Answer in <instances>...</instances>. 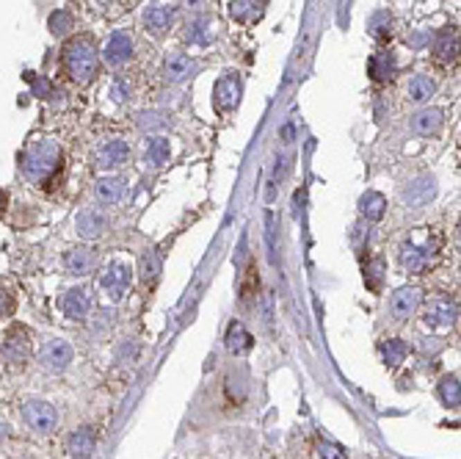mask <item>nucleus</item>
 Here are the masks:
<instances>
[{
	"mask_svg": "<svg viewBox=\"0 0 461 459\" xmlns=\"http://www.w3.org/2000/svg\"><path fill=\"white\" fill-rule=\"evenodd\" d=\"M61 169V147L55 139H33L19 155V172L30 186H44Z\"/></svg>",
	"mask_w": 461,
	"mask_h": 459,
	"instance_id": "1",
	"label": "nucleus"
},
{
	"mask_svg": "<svg viewBox=\"0 0 461 459\" xmlns=\"http://www.w3.org/2000/svg\"><path fill=\"white\" fill-rule=\"evenodd\" d=\"M61 67L66 72V78L78 86H89L97 78L100 69V53L91 36H75L72 42H66L64 53H61Z\"/></svg>",
	"mask_w": 461,
	"mask_h": 459,
	"instance_id": "2",
	"label": "nucleus"
},
{
	"mask_svg": "<svg viewBox=\"0 0 461 459\" xmlns=\"http://www.w3.org/2000/svg\"><path fill=\"white\" fill-rule=\"evenodd\" d=\"M437 249H440V241L434 238V232H426L423 238H409L401 249V260H404V268L409 274H426L434 260H437Z\"/></svg>",
	"mask_w": 461,
	"mask_h": 459,
	"instance_id": "3",
	"label": "nucleus"
},
{
	"mask_svg": "<svg viewBox=\"0 0 461 459\" xmlns=\"http://www.w3.org/2000/svg\"><path fill=\"white\" fill-rule=\"evenodd\" d=\"M133 58H136V42H133V36L127 31H114L108 36L105 47H102V61L108 67L119 69V67H127Z\"/></svg>",
	"mask_w": 461,
	"mask_h": 459,
	"instance_id": "4",
	"label": "nucleus"
},
{
	"mask_svg": "<svg viewBox=\"0 0 461 459\" xmlns=\"http://www.w3.org/2000/svg\"><path fill=\"white\" fill-rule=\"evenodd\" d=\"M130 279H133L130 266L122 263V260H114V263H108V266L102 268V274H100V288L108 293L111 302H122L125 291L130 288Z\"/></svg>",
	"mask_w": 461,
	"mask_h": 459,
	"instance_id": "5",
	"label": "nucleus"
},
{
	"mask_svg": "<svg viewBox=\"0 0 461 459\" xmlns=\"http://www.w3.org/2000/svg\"><path fill=\"white\" fill-rule=\"evenodd\" d=\"M22 418H25V424H28L33 432H39V435H47V432H53V429L58 426V413H55V407H53L50 401H42V399L25 401Z\"/></svg>",
	"mask_w": 461,
	"mask_h": 459,
	"instance_id": "6",
	"label": "nucleus"
},
{
	"mask_svg": "<svg viewBox=\"0 0 461 459\" xmlns=\"http://www.w3.org/2000/svg\"><path fill=\"white\" fill-rule=\"evenodd\" d=\"M240 94H243L240 75H237V72H224V75L216 80V86H213V105H216L222 114H227L232 108H237Z\"/></svg>",
	"mask_w": 461,
	"mask_h": 459,
	"instance_id": "7",
	"label": "nucleus"
},
{
	"mask_svg": "<svg viewBox=\"0 0 461 459\" xmlns=\"http://www.w3.org/2000/svg\"><path fill=\"white\" fill-rule=\"evenodd\" d=\"M72 357H75L72 346H69L66 340H61V338L47 340V343L42 346V352H39V363H42V368H47V371H53V374L66 371L69 363H72Z\"/></svg>",
	"mask_w": 461,
	"mask_h": 459,
	"instance_id": "8",
	"label": "nucleus"
},
{
	"mask_svg": "<svg viewBox=\"0 0 461 459\" xmlns=\"http://www.w3.org/2000/svg\"><path fill=\"white\" fill-rule=\"evenodd\" d=\"M127 155H130V147L125 139H108L97 147L94 153V164L100 169H119L127 164Z\"/></svg>",
	"mask_w": 461,
	"mask_h": 459,
	"instance_id": "9",
	"label": "nucleus"
},
{
	"mask_svg": "<svg viewBox=\"0 0 461 459\" xmlns=\"http://www.w3.org/2000/svg\"><path fill=\"white\" fill-rule=\"evenodd\" d=\"M30 349H33V346H30V332H28L25 327L8 329L6 338H3V346H0V352H3V357H6L8 363H22V360H28Z\"/></svg>",
	"mask_w": 461,
	"mask_h": 459,
	"instance_id": "10",
	"label": "nucleus"
},
{
	"mask_svg": "<svg viewBox=\"0 0 461 459\" xmlns=\"http://www.w3.org/2000/svg\"><path fill=\"white\" fill-rule=\"evenodd\" d=\"M434 197H437V180L431 175H420L404 189V202L409 208H426L428 202H434Z\"/></svg>",
	"mask_w": 461,
	"mask_h": 459,
	"instance_id": "11",
	"label": "nucleus"
},
{
	"mask_svg": "<svg viewBox=\"0 0 461 459\" xmlns=\"http://www.w3.org/2000/svg\"><path fill=\"white\" fill-rule=\"evenodd\" d=\"M75 227H78V235H80V238H86V241H97V238H102V235L108 232L111 222H108V216H105L102 211H97V208H86V211L78 214Z\"/></svg>",
	"mask_w": 461,
	"mask_h": 459,
	"instance_id": "12",
	"label": "nucleus"
},
{
	"mask_svg": "<svg viewBox=\"0 0 461 459\" xmlns=\"http://www.w3.org/2000/svg\"><path fill=\"white\" fill-rule=\"evenodd\" d=\"M197 69H199V64L186 53H169L163 61V78L169 83H186L188 78L197 75Z\"/></svg>",
	"mask_w": 461,
	"mask_h": 459,
	"instance_id": "13",
	"label": "nucleus"
},
{
	"mask_svg": "<svg viewBox=\"0 0 461 459\" xmlns=\"http://www.w3.org/2000/svg\"><path fill=\"white\" fill-rule=\"evenodd\" d=\"M183 36H186V42L194 44V47H208V44L213 42V36H216V22H213L208 14H197V17L188 19Z\"/></svg>",
	"mask_w": 461,
	"mask_h": 459,
	"instance_id": "14",
	"label": "nucleus"
},
{
	"mask_svg": "<svg viewBox=\"0 0 461 459\" xmlns=\"http://www.w3.org/2000/svg\"><path fill=\"white\" fill-rule=\"evenodd\" d=\"M174 17H177V8L174 6H150L144 11V28L152 33V36H166L169 28L174 25Z\"/></svg>",
	"mask_w": 461,
	"mask_h": 459,
	"instance_id": "15",
	"label": "nucleus"
},
{
	"mask_svg": "<svg viewBox=\"0 0 461 459\" xmlns=\"http://www.w3.org/2000/svg\"><path fill=\"white\" fill-rule=\"evenodd\" d=\"M91 310V296L86 288H72L66 291V296L61 299V313L69 318V321H83Z\"/></svg>",
	"mask_w": 461,
	"mask_h": 459,
	"instance_id": "16",
	"label": "nucleus"
},
{
	"mask_svg": "<svg viewBox=\"0 0 461 459\" xmlns=\"http://www.w3.org/2000/svg\"><path fill=\"white\" fill-rule=\"evenodd\" d=\"M442 125H445V114H442L440 108H420V111L412 114V119H409V128H412V133H417V136H434V133L442 130Z\"/></svg>",
	"mask_w": 461,
	"mask_h": 459,
	"instance_id": "17",
	"label": "nucleus"
},
{
	"mask_svg": "<svg viewBox=\"0 0 461 459\" xmlns=\"http://www.w3.org/2000/svg\"><path fill=\"white\" fill-rule=\"evenodd\" d=\"M94 266H97V254H94V249H89V246H75V249H69L66 257H64V268H66L72 277H86V274L94 271Z\"/></svg>",
	"mask_w": 461,
	"mask_h": 459,
	"instance_id": "18",
	"label": "nucleus"
},
{
	"mask_svg": "<svg viewBox=\"0 0 461 459\" xmlns=\"http://www.w3.org/2000/svg\"><path fill=\"white\" fill-rule=\"evenodd\" d=\"M434 55H437L442 64L459 61V31H456L453 25L442 28V31L434 36Z\"/></svg>",
	"mask_w": 461,
	"mask_h": 459,
	"instance_id": "19",
	"label": "nucleus"
},
{
	"mask_svg": "<svg viewBox=\"0 0 461 459\" xmlns=\"http://www.w3.org/2000/svg\"><path fill=\"white\" fill-rule=\"evenodd\" d=\"M97 429L94 426H83V429H78V432H72L69 435V440H66V449H69V454L75 459H89L94 454V449H97Z\"/></svg>",
	"mask_w": 461,
	"mask_h": 459,
	"instance_id": "20",
	"label": "nucleus"
},
{
	"mask_svg": "<svg viewBox=\"0 0 461 459\" xmlns=\"http://www.w3.org/2000/svg\"><path fill=\"white\" fill-rule=\"evenodd\" d=\"M417 307H420V291H417V288H398L395 296H392V304H390L395 321L412 318V313H415Z\"/></svg>",
	"mask_w": 461,
	"mask_h": 459,
	"instance_id": "21",
	"label": "nucleus"
},
{
	"mask_svg": "<svg viewBox=\"0 0 461 459\" xmlns=\"http://www.w3.org/2000/svg\"><path fill=\"white\" fill-rule=\"evenodd\" d=\"M368 75H370V80H376V83L392 80V75H395V55H392V50H379V53H373L370 61H368Z\"/></svg>",
	"mask_w": 461,
	"mask_h": 459,
	"instance_id": "22",
	"label": "nucleus"
},
{
	"mask_svg": "<svg viewBox=\"0 0 461 459\" xmlns=\"http://www.w3.org/2000/svg\"><path fill=\"white\" fill-rule=\"evenodd\" d=\"M268 0H230V14L237 22H257L265 14Z\"/></svg>",
	"mask_w": 461,
	"mask_h": 459,
	"instance_id": "23",
	"label": "nucleus"
},
{
	"mask_svg": "<svg viewBox=\"0 0 461 459\" xmlns=\"http://www.w3.org/2000/svg\"><path fill=\"white\" fill-rule=\"evenodd\" d=\"M125 186L127 183L122 177H100L94 183V194H97V200L102 205H114V202H119L125 197Z\"/></svg>",
	"mask_w": 461,
	"mask_h": 459,
	"instance_id": "24",
	"label": "nucleus"
},
{
	"mask_svg": "<svg viewBox=\"0 0 461 459\" xmlns=\"http://www.w3.org/2000/svg\"><path fill=\"white\" fill-rule=\"evenodd\" d=\"M456 304L453 302H448V299H440V302H434L431 307H428V313H426V324L428 327H434V329H440V327H451L453 321H456Z\"/></svg>",
	"mask_w": 461,
	"mask_h": 459,
	"instance_id": "25",
	"label": "nucleus"
},
{
	"mask_svg": "<svg viewBox=\"0 0 461 459\" xmlns=\"http://www.w3.org/2000/svg\"><path fill=\"white\" fill-rule=\"evenodd\" d=\"M224 340H227V349H230L232 354H246L248 349H251V335H248V329L240 324V321H232L230 327H227V335H224Z\"/></svg>",
	"mask_w": 461,
	"mask_h": 459,
	"instance_id": "26",
	"label": "nucleus"
},
{
	"mask_svg": "<svg viewBox=\"0 0 461 459\" xmlns=\"http://www.w3.org/2000/svg\"><path fill=\"white\" fill-rule=\"evenodd\" d=\"M169 158H172V144H169V139H163V136H158V139H150L147 141V150H144V161L150 164V166H163V164H169Z\"/></svg>",
	"mask_w": 461,
	"mask_h": 459,
	"instance_id": "27",
	"label": "nucleus"
},
{
	"mask_svg": "<svg viewBox=\"0 0 461 459\" xmlns=\"http://www.w3.org/2000/svg\"><path fill=\"white\" fill-rule=\"evenodd\" d=\"M384 208H387V200H384V194H379V191H368V194H362V200H359V214H362L368 222H379V219L384 216Z\"/></svg>",
	"mask_w": 461,
	"mask_h": 459,
	"instance_id": "28",
	"label": "nucleus"
},
{
	"mask_svg": "<svg viewBox=\"0 0 461 459\" xmlns=\"http://www.w3.org/2000/svg\"><path fill=\"white\" fill-rule=\"evenodd\" d=\"M434 92H437V83H434V78H428V75H417V78H412V83H409V100L417 103V105L428 103V100L434 97Z\"/></svg>",
	"mask_w": 461,
	"mask_h": 459,
	"instance_id": "29",
	"label": "nucleus"
},
{
	"mask_svg": "<svg viewBox=\"0 0 461 459\" xmlns=\"http://www.w3.org/2000/svg\"><path fill=\"white\" fill-rule=\"evenodd\" d=\"M440 399L448 410H456L461 401V388H459V376L456 374H448L442 382H440Z\"/></svg>",
	"mask_w": 461,
	"mask_h": 459,
	"instance_id": "30",
	"label": "nucleus"
},
{
	"mask_svg": "<svg viewBox=\"0 0 461 459\" xmlns=\"http://www.w3.org/2000/svg\"><path fill=\"white\" fill-rule=\"evenodd\" d=\"M47 28H50L53 36H64V33H69V31L75 28V17H72L66 8H55V11L47 17Z\"/></svg>",
	"mask_w": 461,
	"mask_h": 459,
	"instance_id": "31",
	"label": "nucleus"
},
{
	"mask_svg": "<svg viewBox=\"0 0 461 459\" xmlns=\"http://www.w3.org/2000/svg\"><path fill=\"white\" fill-rule=\"evenodd\" d=\"M158 274H161V260H158V254L152 249H147L141 254V279H144V285L152 288L158 282Z\"/></svg>",
	"mask_w": 461,
	"mask_h": 459,
	"instance_id": "32",
	"label": "nucleus"
},
{
	"mask_svg": "<svg viewBox=\"0 0 461 459\" xmlns=\"http://www.w3.org/2000/svg\"><path fill=\"white\" fill-rule=\"evenodd\" d=\"M257 291H260V277H257V268L248 266V268L243 271V279H240V302H243V304H251L254 296H257Z\"/></svg>",
	"mask_w": 461,
	"mask_h": 459,
	"instance_id": "33",
	"label": "nucleus"
},
{
	"mask_svg": "<svg viewBox=\"0 0 461 459\" xmlns=\"http://www.w3.org/2000/svg\"><path fill=\"white\" fill-rule=\"evenodd\" d=\"M381 354H384V363L395 368V365H401V363L406 360V354H409V346H406L404 340L392 338V340H387V343L381 346Z\"/></svg>",
	"mask_w": 461,
	"mask_h": 459,
	"instance_id": "34",
	"label": "nucleus"
},
{
	"mask_svg": "<svg viewBox=\"0 0 461 459\" xmlns=\"http://www.w3.org/2000/svg\"><path fill=\"white\" fill-rule=\"evenodd\" d=\"M368 31H370V36H376V39L392 36V17H390V11H376V14L370 17V22H368Z\"/></svg>",
	"mask_w": 461,
	"mask_h": 459,
	"instance_id": "35",
	"label": "nucleus"
},
{
	"mask_svg": "<svg viewBox=\"0 0 461 459\" xmlns=\"http://www.w3.org/2000/svg\"><path fill=\"white\" fill-rule=\"evenodd\" d=\"M224 390H227V396H230V401L235 404H240L243 399H246V374L243 371H237V379H235V374H227V379H224Z\"/></svg>",
	"mask_w": 461,
	"mask_h": 459,
	"instance_id": "36",
	"label": "nucleus"
},
{
	"mask_svg": "<svg viewBox=\"0 0 461 459\" xmlns=\"http://www.w3.org/2000/svg\"><path fill=\"white\" fill-rule=\"evenodd\" d=\"M136 125H138L141 130L152 133V130H161V128L166 125V116H163L161 111H141V114H136Z\"/></svg>",
	"mask_w": 461,
	"mask_h": 459,
	"instance_id": "37",
	"label": "nucleus"
},
{
	"mask_svg": "<svg viewBox=\"0 0 461 459\" xmlns=\"http://www.w3.org/2000/svg\"><path fill=\"white\" fill-rule=\"evenodd\" d=\"M381 279H384V260L376 257L373 263L365 266V282H368L370 291H379V288H381Z\"/></svg>",
	"mask_w": 461,
	"mask_h": 459,
	"instance_id": "38",
	"label": "nucleus"
},
{
	"mask_svg": "<svg viewBox=\"0 0 461 459\" xmlns=\"http://www.w3.org/2000/svg\"><path fill=\"white\" fill-rule=\"evenodd\" d=\"M111 97H114V103H125V100H130V83H127L125 78H116L114 86H111Z\"/></svg>",
	"mask_w": 461,
	"mask_h": 459,
	"instance_id": "39",
	"label": "nucleus"
},
{
	"mask_svg": "<svg viewBox=\"0 0 461 459\" xmlns=\"http://www.w3.org/2000/svg\"><path fill=\"white\" fill-rule=\"evenodd\" d=\"M320 459H348L345 457V451L337 446V443H320Z\"/></svg>",
	"mask_w": 461,
	"mask_h": 459,
	"instance_id": "40",
	"label": "nucleus"
},
{
	"mask_svg": "<svg viewBox=\"0 0 461 459\" xmlns=\"http://www.w3.org/2000/svg\"><path fill=\"white\" fill-rule=\"evenodd\" d=\"M33 94H36V97H44V100H50L55 92H53V83H50L47 78H36V80H33Z\"/></svg>",
	"mask_w": 461,
	"mask_h": 459,
	"instance_id": "41",
	"label": "nucleus"
},
{
	"mask_svg": "<svg viewBox=\"0 0 461 459\" xmlns=\"http://www.w3.org/2000/svg\"><path fill=\"white\" fill-rule=\"evenodd\" d=\"M11 313H14V296L6 288H0V318H8Z\"/></svg>",
	"mask_w": 461,
	"mask_h": 459,
	"instance_id": "42",
	"label": "nucleus"
},
{
	"mask_svg": "<svg viewBox=\"0 0 461 459\" xmlns=\"http://www.w3.org/2000/svg\"><path fill=\"white\" fill-rule=\"evenodd\" d=\"M426 42H428V33H426V31L409 33V44H412V47H426Z\"/></svg>",
	"mask_w": 461,
	"mask_h": 459,
	"instance_id": "43",
	"label": "nucleus"
},
{
	"mask_svg": "<svg viewBox=\"0 0 461 459\" xmlns=\"http://www.w3.org/2000/svg\"><path fill=\"white\" fill-rule=\"evenodd\" d=\"M188 6H191V8H202V6H205V0H188Z\"/></svg>",
	"mask_w": 461,
	"mask_h": 459,
	"instance_id": "44",
	"label": "nucleus"
},
{
	"mask_svg": "<svg viewBox=\"0 0 461 459\" xmlns=\"http://www.w3.org/2000/svg\"><path fill=\"white\" fill-rule=\"evenodd\" d=\"M6 438H8V432H6V426H3V424H0V443H3V440H6Z\"/></svg>",
	"mask_w": 461,
	"mask_h": 459,
	"instance_id": "45",
	"label": "nucleus"
},
{
	"mask_svg": "<svg viewBox=\"0 0 461 459\" xmlns=\"http://www.w3.org/2000/svg\"><path fill=\"white\" fill-rule=\"evenodd\" d=\"M3 208H6V194L0 191V214H3Z\"/></svg>",
	"mask_w": 461,
	"mask_h": 459,
	"instance_id": "46",
	"label": "nucleus"
}]
</instances>
